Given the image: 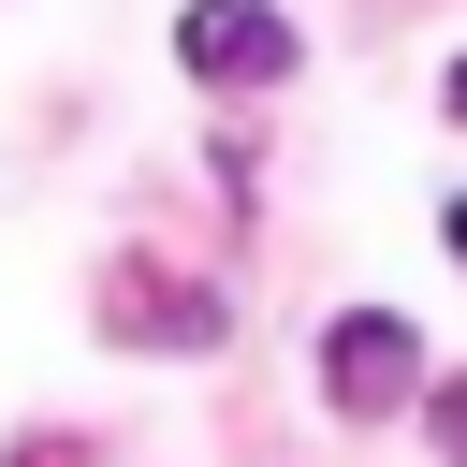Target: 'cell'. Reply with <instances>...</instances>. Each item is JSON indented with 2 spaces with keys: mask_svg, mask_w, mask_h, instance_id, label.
<instances>
[{
  "mask_svg": "<svg viewBox=\"0 0 467 467\" xmlns=\"http://www.w3.org/2000/svg\"><path fill=\"white\" fill-rule=\"evenodd\" d=\"M321 394H336L350 423H394V409L438 394V379H423V336H409L394 306H336V321H321Z\"/></svg>",
  "mask_w": 467,
  "mask_h": 467,
  "instance_id": "cell-1",
  "label": "cell"
},
{
  "mask_svg": "<svg viewBox=\"0 0 467 467\" xmlns=\"http://www.w3.org/2000/svg\"><path fill=\"white\" fill-rule=\"evenodd\" d=\"M175 58H190L204 88H277V73H292V15H277V0H190V15H175Z\"/></svg>",
  "mask_w": 467,
  "mask_h": 467,
  "instance_id": "cell-2",
  "label": "cell"
},
{
  "mask_svg": "<svg viewBox=\"0 0 467 467\" xmlns=\"http://www.w3.org/2000/svg\"><path fill=\"white\" fill-rule=\"evenodd\" d=\"M102 321H117L131 350H219V292H190V277H161V263H117V277H102Z\"/></svg>",
  "mask_w": 467,
  "mask_h": 467,
  "instance_id": "cell-3",
  "label": "cell"
},
{
  "mask_svg": "<svg viewBox=\"0 0 467 467\" xmlns=\"http://www.w3.org/2000/svg\"><path fill=\"white\" fill-rule=\"evenodd\" d=\"M423 423H438V452L467 467V379H438V394H423Z\"/></svg>",
  "mask_w": 467,
  "mask_h": 467,
  "instance_id": "cell-4",
  "label": "cell"
},
{
  "mask_svg": "<svg viewBox=\"0 0 467 467\" xmlns=\"http://www.w3.org/2000/svg\"><path fill=\"white\" fill-rule=\"evenodd\" d=\"M15 467H88V452L73 438H15Z\"/></svg>",
  "mask_w": 467,
  "mask_h": 467,
  "instance_id": "cell-5",
  "label": "cell"
},
{
  "mask_svg": "<svg viewBox=\"0 0 467 467\" xmlns=\"http://www.w3.org/2000/svg\"><path fill=\"white\" fill-rule=\"evenodd\" d=\"M438 234H452V263H467V190H452V219H438Z\"/></svg>",
  "mask_w": 467,
  "mask_h": 467,
  "instance_id": "cell-6",
  "label": "cell"
},
{
  "mask_svg": "<svg viewBox=\"0 0 467 467\" xmlns=\"http://www.w3.org/2000/svg\"><path fill=\"white\" fill-rule=\"evenodd\" d=\"M452 117H467V58H452Z\"/></svg>",
  "mask_w": 467,
  "mask_h": 467,
  "instance_id": "cell-7",
  "label": "cell"
}]
</instances>
